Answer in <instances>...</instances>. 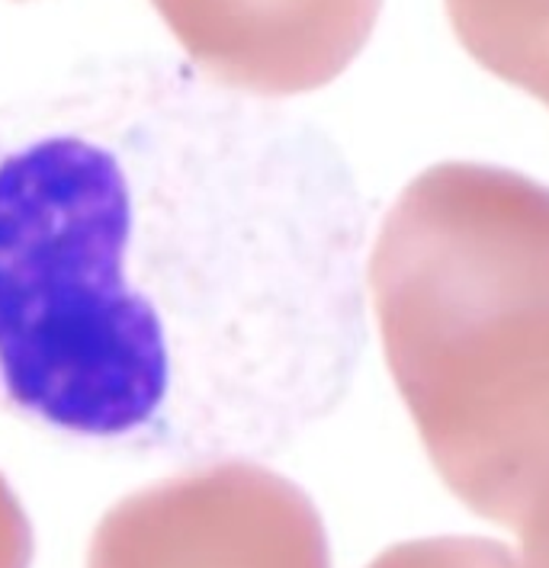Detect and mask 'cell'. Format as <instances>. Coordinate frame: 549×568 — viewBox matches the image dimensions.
I'll return each mask as SVG.
<instances>
[{"label":"cell","mask_w":549,"mask_h":568,"mask_svg":"<svg viewBox=\"0 0 549 568\" xmlns=\"http://www.w3.org/2000/svg\"><path fill=\"white\" fill-rule=\"evenodd\" d=\"M186 61L257 100L332 84L364 52L383 0H149Z\"/></svg>","instance_id":"obj_3"},{"label":"cell","mask_w":549,"mask_h":568,"mask_svg":"<svg viewBox=\"0 0 549 568\" xmlns=\"http://www.w3.org/2000/svg\"><path fill=\"white\" fill-rule=\"evenodd\" d=\"M369 568H523L518 556L495 539L430 537L398 542Z\"/></svg>","instance_id":"obj_5"},{"label":"cell","mask_w":549,"mask_h":568,"mask_svg":"<svg viewBox=\"0 0 549 568\" xmlns=\"http://www.w3.org/2000/svg\"><path fill=\"white\" fill-rule=\"evenodd\" d=\"M547 106H549V97H547Z\"/></svg>","instance_id":"obj_7"},{"label":"cell","mask_w":549,"mask_h":568,"mask_svg":"<svg viewBox=\"0 0 549 568\" xmlns=\"http://www.w3.org/2000/svg\"><path fill=\"white\" fill-rule=\"evenodd\" d=\"M383 354L444 485L518 534L549 498V186L434 164L369 257Z\"/></svg>","instance_id":"obj_2"},{"label":"cell","mask_w":549,"mask_h":568,"mask_svg":"<svg viewBox=\"0 0 549 568\" xmlns=\"http://www.w3.org/2000/svg\"><path fill=\"white\" fill-rule=\"evenodd\" d=\"M459 45L495 78L549 97V0H447Z\"/></svg>","instance_id":"obj_4"},{"label":"cell","mask_w":549,"mask_h":568,"mask_svg":"<svg viewBox=\"0 0 549 568\" xmlns=\"http://www.w3.org/2000/svg\"><path fill=\"white\" fill-rule=\"evenodd\" d=\"M366 210L299 116L164 52L0 103V412L181 469L279 456L364 351Z\"/></svg>","instance_id":"obj_1"},{"label":"cell","mask_w":549,"mask_h":568,"mask_svg":"<svg viewBox=\"0 0 549 568\" xmlns=\"http://www.w3.org/2000/svg\"><path fill=\"white\" fill-rule=\"evenodd\" d=\"M518 537L527 568H549V498L523 520Z\"/></svg>","instance_id":"obj_6"}]
</instances>
